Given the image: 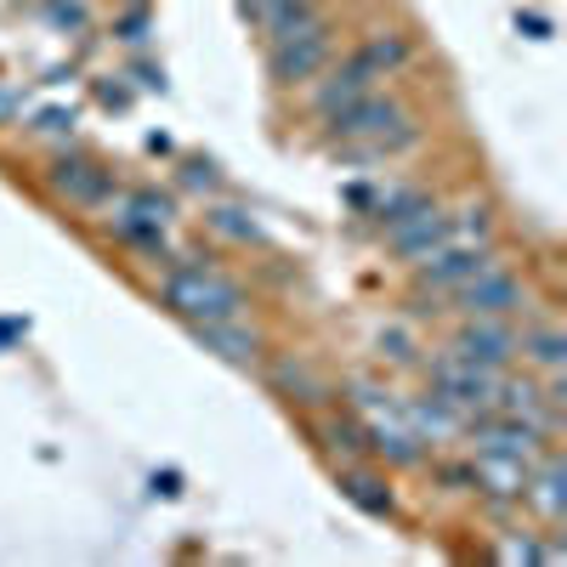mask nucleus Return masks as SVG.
I'll return each instance as SVG.
<instances>
[{
  "label": "nucleus",
  "instance_id": "16",
  "mask_svg": "<svg viewBox=\"0 0 567 567\" xmlns=\"http://www.w3.org/2000/svg\"><path fill=\"white\" fill-rule=\"evenodd\" d=\"M272 386L284 392V398H290V403H301V409H323L329 398H336V392H329V381H323V374H312L301 358H272Z\"/></svg>",
  "mask_w": 567,
  "mask_h": 567
},
{
  "label": "nucleus",
  "instance_id": "18",
  "mask_svg": "<svg viewBox=\"0 0 567 567\" xmlns=\"http://www.w3.org/2000/svg\"><path fill=\"white\" fill-rule=\"evenodd\" d=\"M516 352H523V363H534L539 374H561L567 369V336H561V323H528L523 341H516Z\"/></svg>",
  "mask_w": 567,
  "mask_h": 567
},
{
  "label": "nucleus",
  "instance_id": "9",
  "mask_svg": "<svg viewBox=\"0 0 567 567\" xmlns=\"http://www.w3.org/2000/svg\"><path fill=\"white\" fill-rule=\"evenodd\" d=\"M523 505L539 516L545 528H561V523H567V460H561V449H556V443H550V449L528 465Z\"/></svg>",
  "mask_w": 567,
  "mask_h": 567
},
{
  "label": "nucleus",
  "instance_id": "8",
  "mask_svg": "<svg viewBox=\"0 0 567 567\" xmlns=\"http://www.w3.org/2000/svg\"><path fill=\"white\" fill-rule=\"evenodd\" d=\"M307 85H312V91H307V103H312V114L323 120V114L347 109L352 97H363V91H374V85H381V74H374V69L352 52V58H341L336 69H318Z\"/></svg>",
  "mask_w": 567,
  "mask_h": 567
},
{
  "label": "nucleus",
  "instance_id": "29",
  "mask_svg": "<svg viewBox=\"0 0 567 567\" xmlns=\"http://www.w3.org/2000/svg\"><path fill=\"white\" fill-rule=\"evenodd\" d=\"M381 347L398 358V363H414V341L403 336V329H392V336H381Z\"/></svg>",
  "mask_w": 567,
  "mask_h": 567
},
{
  "label": "nucleus",
  "instance_id": "7",
  "mask_svg": "<svg viewBox=\"0 0 567 567\" xmlns=\"http://www.w3.org/2000/svg\"><path fill=\"white\" fill-rule=\"evenodd\" d=\"M45 187H52L58 199L80 205V210H103V205L120 194L114 171H103L97 159H80V154H63L52 171H45Z\"/></svg>",
  "mask_w": 567,
  "mask_h": 567
},
{
  "label": "nucleus",
  "instance_id": "4",
  "mask_svg": "<svg viewBox=\"0 0 567 567\" xmlns=\"http://www.w3.org/2000/svg\"><path fill=\"white\" fill-rule=\"evenodd\" d=\"M329 52H336V29L329 23H318V29L296 34V40H278V45H267V80L278 91H296L318 69H329Z\"/></svg>",
  "mask_w": 567,
  "mask_h": 567
},
{
  "label": "nucleus",
  "instance_id": "26",
  "mask_svg": "<svg viewBox=\"0 0 567 567\" xmlns=\"http://www.w3.org/2000/svg\"><path fill=\"white\" fill-rule=\"evenodd\" d=\"M34 131H40V136H74V114H69V109H45V114L34 120Z\"/></svg>",
  "mask_w": 567,
  "mask_h": 567
},
{
  "label": "nucleus",
  "instance_id": "23",
  "mask_svg": "<svg viewBox=\"0 0 567 567\" xmlns=\"http://www.w3.org/2000/svg\"><path fill=\"white\" fill-rule=\"evenodd\" d=\"M323 437H329V449H336V454H369V432H363V425L358 420H329L323 425Z\"/></svg>",
  "mask_w": 567,
  "mask_h": 567
},
{
  "label": "nucleus",
  "instance_id": "1",
  "mask_svg": "<svg viewBox=\"0 0 567 567\" xmlns=\"http://www.w3.org/2000/svg\"><path fill=\"white\" fill-rule=\"evenodd\" d=\"M159 296H165V307L182 312L187 323H221V318H239V312H245V290H239L227 272L205 267V261L171 267V278L159 284Z\"/></svg>",
  "mask_w": 567,
  "mask_h": 567
},
{
  "label": "nucleus",
  "instance_id": "15",
  "mask_svg": "<svg viewBox=\"0 0 567 567\" xmlns=\"http://www.w3.org/2000/svg\"><path fill=\"white\" fill-rule=\"evenodd\" d=\"M194 341L221 352L227 363H239V369H256L261 363V341L250 336V329H239V318H221V323H194Z\"/></svg>",
  "mask_w": 567,
  "mask_h": 567
},
{
  "label": "nucleus",
  "instance_id": "31",
  "mask_svg": "<svg viewBox=\"0 0 567 567\" xmlns=\"http://www.w3.org/2000/svg\"><path fill=\"white\" fill-rule=\"evenodd\" d=\"M516 29H528L534 40H550V18H539V12H523V18H516Z\"/></svg>",
  "mask_w": 567,
  "mask_h": 567
},
{
  "label": "nucleus",
  "instance_id": "27",
  "mask_svg": "<svg viewBox=\"0 0 567 567\" xmlns=\"http://www.w3.org/2000/svg\"><path fill=\"white\" fill-rule=\"evenodd\" d=\"M45 18H52V23H69V29H80V23H85L80 0H45Z\"/></svg>",
  "mask_w": 567,
  "mask_h": 567
},
{
  "label": "nucleus",
  "instance_id": "33",
  "mask_svg": "<svg viewBox=\"0 0 567 567\" xmlns=\"http://www.w3.org/2000/svg\"><path fill=\"white\" fill-rule=\"evenodd\" d=\"M154 488L159 494H182V477H176V471H165V477H154Z\"/></svg>",
  "mask_w": 567,
  "mask_h": 567
},
{
  "label": "nucleus",
  "instance_id": "19",
  "mask_svg": "<svg viewBox=\"0 0 567 567\" xmlns=\"http://www.w3.org/2000/svg\"><path fill=\"white\" fill-rule=\"evenodd\" d=\"M341 488H347V499H352L358 511H369V516H386V511H392V488H386L381 477H369V471H341Z\"/></svg>",
  "mask_w": 567,
  "mask_h": 567
},
{
  "label": "nucleus",
  "instance_id": "28",
  "mask_svg": "<svg viewBox=\"0 0 567 567\" xmlns=\"http://www.w3.org/2000/svg\"><path fill=\"white\" fill-rule=\"evenodd\" d=\"M182 182H187V187H216V165H210V159H187V165H182Z\"/></svg>",
  "mask_w": 567,
  "mask_h": 567
},
{
  "label": "nucleus",
  "instance_id": "32",
  "mask_svg": "<svg viewBox=\"0 0 567 567\" xmlns=\"http://www.w3.org/2000/svg\"><path fill=\"white\" fill-rule=\"evenodd\" d=\"M97 97H103L109 109H125V103H131V91H125V85H97Z\"/></svg>",
  "mask_w": 567,
  "mask_h": 567
},
{
  "label": "nucleus",
  "instance_id": "30",
  "mask_svg": "<svg viewBox=\"0 0 567 567\" xmlns=\"http://www.w3.org/2000/svg\"><path fill=\"white\" fill-rule=\"evenodd\" d=\"M131 74H136V85H142V91H165V69H154V63H136Z\"/></svg>",
  "mask_w": 567,
  "mask_h": 567
},
{
  "label": "nucleus",
  "instance_id": "24",
  "mask_svg": "<svg viewBox=\"0 0 567 567\" xmlns=\"http://www.w3.org/2000/svg\"><path fill=\"white\" fill-rule=\"evenodd\" d=\"M125 210H136L142 221H159V227L176 216V210H171V199H165V194H154V187H136V194L125 199Z\"/></svg>",
  "mask_w": 567,
  "mask_h": 567
},
{
  "label": "nucleus",
  "instance_id": "21",
  "mask_svg": "<svg viewBox=\"0 0 567 567\" xmlns=\"http://www.w3.org/2000/svg\"><path fill=\"white\" fill-rule=\"evenodd\" d=\"M449 239H460V245H494V210L488 205H465L460 216H449Z\"/></svg>",
  "mask_w": 567,
  "mask_h": 567
},
{
  "label": "nucleus",
  "instance_id": "10",
  "mask_svg": "<svg viewBox=\"0 0 567 567\" xmlns=\"http://www.w3.org/2000/svg\"><path fill=\"white\" fill-rule=\"evenodd\" d=\"M239 7H245V18L256 23V34H261L267 45L296 40V34H307V29L329 23L318 0H239Z\"/></svg>",
  "mask_w": 567,
  "mask_h": 567
},
{
  "label": "nucleus",
  "instance_id": "2",
  "mask_svg": "<svg viewBox=\"0 0 567 567\" xmlns=\"http://www.w3.org/2000/svg\"><path fill=\"white\" fill-rule=\"evenodd\" d=\"M425 374H432V392L437 398H449L460 414H465V425L477 420V414H488L494 409V392H499V374L505 369H488V363H477V358H465V352H437V358H425Z\"/></svg>",
  "mask_w": 567,
  "mask_h": 567
},
{
  "label": "nucleus",
  "instance_id": "14",
  "mask_svg": "<svg viewBox=\"0 0 567 567\" xmlns=\"http://www.w3.org/2000/svg\"><path fill=\"white\" fill-rule=\"evenodd\" d=\"M398 414H403V425H409L414 437H432V443H443V437H465V414H460L449 398H437V392L398 403Z\"/></svg>",
  "mask_w": 567,
  "mask_h": 567
},
{
  "label": "nucleus",
  "instance_id": "6",
  "mask_svg": "<svg viewBox=\"0 0 567 567\" xmlns=\"http://www.w3.org/2000/svg\"><path fill=\"white\" fill-rule=\"evenodd\" d=\"M465 437H471V449H488V454H511V460H523V465H534L556 437H545L539 425H528V420H511V414H477L465 425Z\"/></svg>",
  "mask_w": 567,
  "mask_h": 567
},
{
  "label": "nucleus",
  "instance_id": "12",
  "mask_svg": "<svg viewBox=\"0 0 567 567\" xmlns=\"http://www.w3.org/2000/svg\"><path fill=\"white\" fill-rule=\"evenodd\" d=\"M386 245H392V256L398 261H425V256H437L443 245H454L449 239V216L432 205V210H420V216H409V221H398V227H386Z\"/></svg>",
  "mask_w": 567,
  "mask_h": 567
},
{
  "label": "nucleus",
  "instance_id": "22",
  "mask_svg": "<svg viewBox=\"0 0 567 567\" xmlns=\"http://www.w3.org/2000/svg\"><path fill=\"white\" fill-rule=\"evenodd\" d=\"M205 221H210V233H221L227 245H256V239H261V227H256L250 210H239V205H216Z\"/></svg>",
  "mask_w": 567,
  "mask_h": 567
},
{
  "label": "nucleus",
  "instance_id": "34",
  "mask_svg": "<svg viewBox=\"0 0 567 567\" xmlns=\"http://www.w3.org/2000/svg\"><path fill=\"white\" fill-rule=\"evenodd\" d=\"M12 336H18V323H0V347H7Z\"/></svg>",
  "mask_w": 567,
  "mask_h": 567
},
{
  "label": "nucleus",
  "instance_id": "17",
  "mask_svg": "<svg viewBox=\"0 0 567 567\" xmlns=\"http://www.w3.org/2000/svg\"><path fill=\"white\" fill-rule=\"evenodd\" d=\"M358 58L381 74V80H392V74H403V69L414 63V40H409L403 29H374V34L358 45Z\"/></svg>",
  "mask_w": 567,
  "mask_h": 567
},
{
  "label": "nucleus",
  "instance_id": "5",
  "mask_svg": "<svg viewBox=\"0 0 567 567\" xmlns=\"http://www.w3.org/2000/svg\"><path fill=\"white\" fill-rule=\"evenodd\" d=\"M454 307H460V318H516L528 307V290H523V278L499 261L477 278H465L454 290Z\"/></svg>",
  "mask_w": 567,
  "mask_h": 567
},
{
  "label": "nucleus",
  "instance_id": "13",
  "mask_svg": "<svg viewBox=\"0 0 567 567\" xmlns=\"http://www.w3.org/2000/svg\"><path fill=\"white\" fill-rule=\"evenodd\" d=\"M471 477H477V494H483L488 505H523V488H528V465H523V460L477 449V460H471Z\"/></svg>",
  "mask_w": 567,
  "mask_h": 567
},
{
  "label": "nucleus",
  "instance_id": "11",
  "mask_svg": "<svg viewBox=\"0 0 567 567\" xmlns=\"http://www.w3.org/2000/svg\"><path fill=\"white\" fill-rule=\"evenodd\" d=\"M454 352L477 358L488 369H511L516 363V323L511 318H465L454 336Z\"/></svg>",
  "mask_w": 567,
  "mask_h": 567
},
{
  "label": "nucleus",
  "instance_id": "20",
  "mask_svg": "<svg viewBox=\"0 0 567 567\" xmlns=\"http://www.w3.org/2000/svg\"><path fill=\"white\" fill-rule=\"evenodd\" d=\"M109 233H114V239H125V245H136V250H148V256L165 250V227H159V221H142L136 210H120V216L109 221Z\"/></svg>",
  "mask_w": 567,
  "mask_h": 567
},
{
  "label": "nucleus",
  "instance_id": "3",
  "mask_svg": "<svg viewBox=\"0 0 567 567\" xmlns=\"http://www.w3.org/2000/svg\"><path fill=\"white\" fill-rule=\"evenodd\" d=\"M403 120H414L409 114V103L398 97V91H363V97H352L347 109H336V114H323V136L329 142H374V136H386V131H398Z\"/></svg>",
  "mask_w": 567,
  "mask_h": 567
},
{
  "label": "nucleus",
  "instance_id": "25",
  "mask_svg": "<svg viewBox=\"0 0 567 567\" xmlns=\"http://www.w3.org/2000/svg\"><path fill=\"white\" fill-rule=\"evenodd\" d=\"M148 23H154V18H148V7H136V12H125V18L114 23V34H120L125 45H142V40H148Z\"/></svg>",
  "mask_w": 567,
  "mask_h": 567
}]
</instances>
